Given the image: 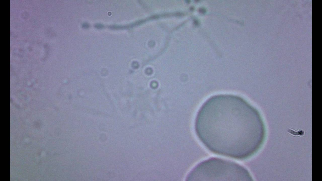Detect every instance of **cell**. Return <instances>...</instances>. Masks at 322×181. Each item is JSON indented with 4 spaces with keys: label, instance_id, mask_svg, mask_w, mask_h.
I'll return each mask as SVG.
<instances>
[{
    "label": "cell",
    "instance_id": "2",
    "mask_svg": "<svg viewBox=\"0 0 322 181\" xmlns=\"http://www.w3.org/2000/svg\"><path fill=\"white\" fill-rule=\"evenodd\" d=\"M187 179L189 181H248L251 177L246 169L237 163L212 158L196 166Z\"/></svg>",
    "mask_w": 322,
    "mask_h": 181
},
{
    "label": "cell",
    "instance_id": "1",
    "mask_svg": "<svg viewBox=\"0 0 322 181\" xmlns=\"http://www.w3.org/2000/svg\"><path fill=\"white\" fill-rule=\"evenodd\" d=\"M195 129L211 151L235 158L250 156L258 142L256 112L242 99L233 95H217L208 100L198 113Z\"/></svg>",
    "mask_w": 322,
    "mask_h": 181
}]
</instances>
